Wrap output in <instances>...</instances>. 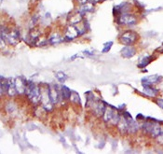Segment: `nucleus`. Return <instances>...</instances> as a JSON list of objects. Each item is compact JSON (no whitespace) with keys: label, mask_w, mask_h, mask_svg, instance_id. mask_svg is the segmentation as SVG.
<instances>
[{"label":"nucleus","mask_w":163,"mask_h":154,"mask_svg":"<svg viewBox=\"0 0 163 154\" xmlns=\"http://www.w3.org/2000/svg\"><path fill=\"white\" fill-rule=\"evenodd\" d=\"M41 91V100L42 102V106L44 110L46 111H51L53 109V103L50 99V85H46V88L44 89H40Z\"/></svg>","instance_id":"2"},{"label":"nucleus","mask_w":163,"mask_h":154,"mask_svg":"<svg viewBox=\"0 0 163 154\" xmlns=\"http://www.w3.org/2000/svg\"><path fill=\"white\" fill-rule=\"evenodd\" d=\"M100 1H101V0H93V3H98Z\"/></svg>","instance_id":"28"},{"label":"nucleus","mask_w":163,"mask_h":154,"mask_svg":"<svg viewBox=\"0 0 163 154\" xmlns=\"http://www.w3.org/2000/svg\"><path fill=\"white\" fill-rule=\"evenodd\" d=\"M157 104L159 105V106L161 107V109H163V99H158L157 100Z\"/></svg>","instance_id":"26"},{"label":"nucleus","mask_w":163,"mask_h":154,"mask_svg":"<svg viewBox=\"0 0 163 154\" xmlns=\"http://www.w3.org/2000/svg\"><path fill=\"white\" fill-rule=\"evenodd\" d=\"M25 94H26L27 97L31 100V102L35 105H37L38 102L41 100L40 88L33 81H28Z\"/></svg>","instance_id":"1"},{"label":"nucleus","mask_w":163,"mask_h":154,"mask_svg":"<svg viewBox=\"0 0 163 154\" xmlns=\"http://www.w3.org/2000/svg\"><path fill=\"white\" fill-rule=\"evenodd\" d=\"M153 120H154L153 121L145 122L143 125V128L146 133L151 134L153 136L157 137V136H159V135L161 134V127L158 122H156L157 121L155 119Z\"/></svg>","instance_id":"3"},{"label":"nucleus","mask_w":163,"mask_h":154,"mask_svg":"<svg viewBox=\"0 0 163 154\" xmlns=\"http://www.w3.org/2000/svg\"><path fill=\"white\" fill-rule=\"evenodd\" d=\"M91 107H92V110L95 115H97V116H101V115H104L105 109H106V105H104V102H103V101L96 102V100H95L94 103L91 105Z\"/></svg>","instance_id":"9"},{"label":"nucleus","mask_w":163,"mask_h":154,"mask_svg":"<svg viewBox=\"0 0 163 154\" xmlns=\"http://www.w3.org/2000/svg\"><path fill=\"white\" fill-rule=\"evenodd\" d=\"M112 45H113V42H112V41H109V42L104 43V48H103V50H102V52H103V53H106V52H108V51H109L111 50Z\"/></svg>","instance_id":"23"},{"label":"nucleus","mask_w":163,"mask_h":154,"mask_svg":"<svg viewBox=\"0 0 163 154\" xmlns=\"http://www.w3.org/2000/svg\"><path fill=\"white\" fill-rule=\"evenodd\" d=\"M61 96H63V99L67 100V99H70L72 91L70 90L67 86L63 85V86L61 87Z\"/></svg>","instance_id":"20"},{"label":"nucleus","mask_w":163,"mask_h":154,"mask_svg":"<svg viewBox=\"0 0 163 154\" xmlns=\"http://www.w3.org/2000/svg\"><path fill=\"white\" fill-rule=\"evenodd\" d=\"M93 10V4L92 3H86L80 7V9L79 10V13H80L82 16L85 15L87 12H90Z\"/></svg>","instance_id":"16"},{"label":"nucleus","mask_w":163,"mask_h":154,"mask_svg":"<svg viewBox=\"0 0 163 154\" xmlns=\"http://www.w3.org/2000/svg\"><path fill=\"white\" fill-rule=\"evenodd\" d=\"M81 53L83 54V56L85 57V56H91V55H93V54H94V51H91V50H86V51H82Z\"/></svg>","instance_id":"25"},{"label":"nucleus","mask_w":163,"mask_h":154,"mask_svg":"<svg viewBox=\"0 0 163 154\" xmlns=\"http://www.w3.org/2000/svg\"><path fill=\"white\" fill-rule=\"evenodd\" d=\"M88 1H89V0H77V2L80 3L81 5H84V4L88 3Z\"/></svg>","instance_id":"27"},{"label":"nucleus","mask_w":163,"mask_h":154,"mask_svg":"<svg viewBox=\"0 0 163 154\" xmlns=\"http://www.w3.org/2000/svg\"><path fill=\"white\" fill-rule=\"evenodd\" d=\"M162 80V77L159 75H151L147 76L142 79V84L143 85H153L155 83H159Z\"/></svg>","instance_id":"10"},{"label":"nucleus","mask_w":163,"mask_h":154,"mask_svg":"<svg viewBox=\"0 0 163 154\" xmlns=\"http://www.w3.org/2000/svg\"><path fill=\"white\" fill-rule=\"evenodd\" d=\"M79 36V30H77L76 26V25H69L67 27L66 32H65L64 38H65V40L70 41V40L75 39V38H76Z\"/></svg>","instance_id":"8"},{"label":"nucleus","mask_w":163,"mask_h":154,"mask_svg":"<svg viewBox=\"0 0 163 154\" xmlns=\"http://www.w3.org/2000/svg\"><path fill=\"white\" fill-rule=\"evenodd\" d=\"M70 24L71 25H76L81 22L82 21V15L80 13H77V14H75V15H72L71 17H70Z\"/></svg>","instance_id":"19"},{"label":"nucleus","mask_w":163,"mask_h":154,"mask_svg":"<svg viewBox=\"0 0 163 154\" xmlns=\"http://www.w3.org/2000/svg\"><path fill=\"white\" fill-rule=\"evenodd\" d=\"M121 54L124 58H131L135 54V50L130 46H126L121 50Z\"/></svg>","instance_id":"13"},{"label":"nucleus","mask_w":163,"mask_h":154,"mask_svg":"<svg viewBox=\"0 0 163 154\" xmlns=\"http://www.w3.org/2000/svg\"><path fill=\"white\" fill-rule=\"evenodd\" d=\"M15 83H16V89H17L18 94H25L28 81L26 80L24 77H17V78L15 79Z\"/></svg>","instance_id":"6"},{"label":"nucleus","mask_w":163,"mask_h":154,"mask_svg":"<svg viewBox=\"0 0 163 154\" xmlns=\"http://www.w3.org/2000/svg\"><path fill=\"white\" fill-rule=\"evenodd\" d=\"M55 77H56V79L58 80V81H59L60 83H64V82H65V80H67V75H66L65 73H64L63 71H59V72H57L56 75H55Z\"/></svg>","instance_id":"22"},{"label":"nucleus","mask_w":163,"mask_h":154,"mask_svg":"<svg viewBox=\"0 0 163 154\" xmlns=\"http://www.w3.org/2000/svg\"><path fill=\"white\" fill-rule=\"evenodd\" d=\"M50 95L51 101L54 105L59 103L61 100L63 99L61 92V88H59V86L56 85V84L50 85Z\"/></svg>","instance_id":"4"},{"label":"nucleus","mask_w":163,"mask_h":154,"mask_svg":"<svg viewBox=\"0 0 163 154\" xmlns=\"http://www.w3.org/2000/svg\"><path fill=\"white\" fill-rule=\"evenodd\" d=\"M70 100H71L72 103H74V104L81 105V99H80V96H79V94H77L76 92H75V91H72V92H71V96H70Z\"/></svg>","instance_id":"21"},{"label":"nucleus","mask_w":163,"mask_h":154,"mask_svg":"<svg viewBox=\"0 0 163 154\" xmlns=\"http://www.w3.org/2000/svg\"><path fill=\"white\" fill-rule=\"evenodd\" d=\"M152 59V56L150 55H144L143 57L140 58V61H139V65L138 66L140 68H143V67H145L147 65H148L150 63V61Z\"/></svg>","instance_id":"18"},{"label":"nucleus","mask_w":163,"mask_h":154,"mask_svg":"<svg viewBox=\"0 0 163 154\" xmlns=\"http://www.w3.org/2000/svg\"><path fill=\"white\" fill-rule=\"evenodd\" d=\"M143 92L146 96H149V97H155L157 94L156 89H154L153 87H151V85H144Z\"/></svg>","instance_id":"14"},{"label":"nucleus","mask_w":163,"mask_h":154,"mask_svg":"<svg viewBox=\"0 0 163 154\" xmlns=\"http://www.w3.org/2000/svg\"><path fill=\"white\" fill-rule=\"evenodd\" d=\"M49 43L51 45H55V44H59L63 41V37L61 36V35H59L58 33H54L52 35H50V38H49Z\"/></svg>","instance_id":"15"},{"label":"nucleus","mask_w":163,"mask_h":154,"mask_svg":"<svg viewBox=\"0 0 163 154\" xmlns=\"http://www.w3.org/2000/svg\"><path fill=\"white\" fill-rule=\"evenodd\" d=\"M136 38H137V36L134 32L128 31V32H125L120 36V41L125 45H130L136 40Z\"/></svg>","instance_id":"7"},{"label":"nucleus","mask_w":163,"mask_h":154,"mask_svg":"<svg viewBox=\"0 0 163 154\" xmlns=\"http://www.w3.org/2000/svg\"><path fill=\"white\" fill-rule=\"evenodd\" d=\"M116 112V109H115V107H110V106H106V109H105V111L103 115V118H104V121L108 122V121H110L114 116V114Z\"/></svg>","instance_id":"12"},{"label":"nucleus","mask_w":163,"mask_h":154,"mask_svg":"<svg viewBox=\"0 0 163 154\" xmlns=\"http://www.w3.org/2000/svg\"><path fill=\"white\" fill-rule=\"evenodd\" d=\"M7 110L10 113H13L14 111H16V106H14V104H9L7 105Z\"/></svg>","instance_id":"24"},{"label":"nucleus","mask_w":163,"mask_h":154,"mask_svg":"<svg viewBox=\"0 0 163 154\" xmlns=\"http://www.w3.org/2000/svg\"><path fill=\"white\" fill-rule=\"evenodd\" d=\"M0 89H1V94H7L9 90V79H5L4 77H1V83H0Z\"/></svg>","instance_id":"17"},{"label":"nucleus","mask_w":163,"mask_h":154,"mask_svg":"<svg viewBox=\"0 0 163 154\" xmlns=\"http://www.w3.org/2000/svg\"><path fill=\"white\" fill-rule=\"evenodd\" d=\"M118 22H119V24L124 25H133L136 24L137 19L135 18V16H133V15H130L128 13H123L119 16Z\"/></svg>","instance_id":"5"},{"label":"nucleus","mask_w":163,"mask_h":154,"mask_svg":"<svg viewBox=\"0 0 163 154\" xmlns=\"http://www.w3.org/2000/svg\"><path fill=\"white\" fill-rule=\"evenodd\" d=\"M18 94L16 89V83H15L14 78H9V90H7V94L10 96H14Z\"/></svg>","instance_id":"11"}]
</instances>
